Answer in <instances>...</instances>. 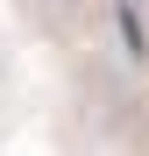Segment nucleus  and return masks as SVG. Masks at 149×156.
Segmentation results:
<instances>
[{
	"mask_svg": "<svg viewBox=\"0 0 149 156\" xmlns=\"http://www.w3.org/2000/svg\"><path fill=\"white\" fill-rule=\"evenodd\" d=\"M85 7H92V0H21V14H36V21H71Z\"/></svg>",
	"mask_w": 149,
	"mask_h": 156,
	"instance_id": "1",
	"label": "nucleus"
}]
</instances>
